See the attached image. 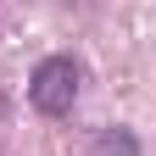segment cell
Segmentation results:
<instances>
[{
    "mask_svg": "<svg viewBox=\"0 0 156 156\" xmlns=\"http://www.w3.org/2000/svg\"><path fill=\"white\" fill-rule=\"evenodd\" d=\"M78 84H84V67L73 56H45L28 78V101L39 117H67L78 106Z\"/></svg>",
    "mask_w": 156,
    "mask_h": 156,
    "instance_id": "obj_1",
    "label": "cell"
},
{
    "mask_svg": "<svg viewBox=\"0 0 156 156\" xmlns=\"http://www.w3.org/2000/svg\"><path fill=\"white\" fill-rule=\"evenodd\" d=\"M89 156H140V140L128 128H101L89 140Z\"/></svg>",
    "mask_w": 156,
    "mask_h": 156,
    "instance_id": "obj_2",
    "label": "cell"
}]
</instances>
